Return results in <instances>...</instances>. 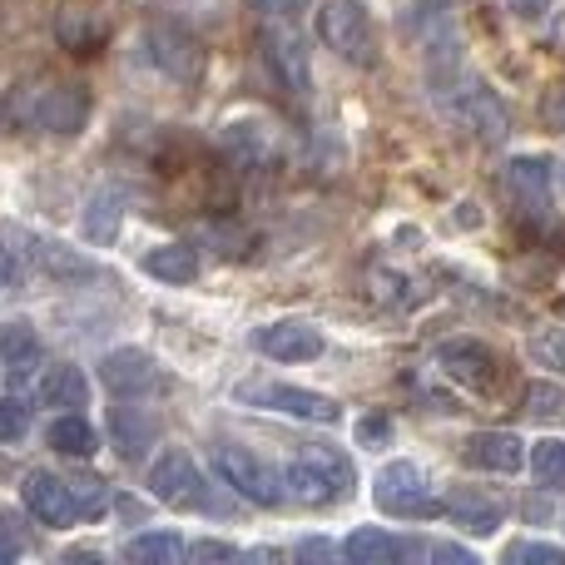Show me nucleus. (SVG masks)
Here are the masks:
<instances>
[{"label": "nucleus", "mask_w": 565, "mask_h": 565, "mask_svg": "<svg viewBox=\"0 0 565 565\" xmlns=\"http://www.w3.org/2000/svg\"><path fill=\"white\" fill-rule=\"evenodd\" d=\"M427 95L437 105V115L451 129H461L477 145H501L511 135V115L501 105V95L467 65V55H447L427 65Z\"/></svg>", "instance_id": "nucleus-1"}, {"label": "nucleus", "mask_w": 565, "mask_h": 565, "mask_svg": "<svg viewBox=\"0 0 565 565\" xmlns=\"http://www.w3.org/2000/svg\"><path fill=\"white\" fill-rule=\"evenodd\" d=\"M0 115L20 135L35 129V135L70 139L89 125V95H85V85H70V79H20L6 95Z\"/></svg>", "instance_id": "nucleus-2"}, {"label": "nucleus", "mask_w": 565, "mask_h": 565, "mask_svg": "<svg viewBox=\"0 0 565 565\" xmlns=\"http://www.w3.org/2000/svg\"><path fill=\"white\" fill-rule=\"evenodd\" d=\"M282 487H288V497L302 501V507H332V501L352 497V487H358V467H352L348 451L312 441V447H302L298 457L282 467Z\"/></svg>", "instance_id": "nucleus-3"}, {"label": "nucleus", "mask_w": 565, "mask_h": 565, "mask_svg": "<svg viewBox=\"0 0 565 565\" xmlns=\"http://www.w3.org/2000/svg\"><path fill=\"white\" fill-rule=\"evenodd\" d=\"M312 30L348 65H358V70L377 65V25H372L367 0H322L318 15H312Z\"/></svg>", "instance_id": "nucleus-4"}, {"label": "nucleus", "mask_w": 565, "mask_h": 565, "mask_svg": "<svg viewBox=\"0 0 565 565\" xmlns=\"http://www.w3.org/2000/svg\"><path fill=\"white\" fill-rule=\"evenodd\" d=\"M234 402H238V407H258V412H278V417L312 422V427H338V422H342V402L338 397L312 392V387H292V382H274V377L238 382Z\"/></svg>", "instance_id": "nucleus-5"}, {"label": "nucleus", "mask_w": 565, "mask_h": 565, "mask_svg": "<svg viewBox=\"0 0 565 565\" xmlns=\"http://www.w3.org/2000/svg\"><path fill=\"white\" fill-rule=\"evenodd\" d=\"M264 60L268 70H274L278 89L292 99H308V85H312V65H308V40H302V30L288 20V10L268 6V20H264Z\"/></svg>", "instance_id": "nucleus-6"}, {"label": "nucleus", "mask_w": 565, "mask_h": 565, "mask_svg": "<svg viewBox=\"0 0 565 565\" xmlns=\"http://www.w3.org/2000/svg\"><path fill=\"white\" fill-rule=\"evenodd\" d=\"M372 501H377L387 516H402V521H422V516H441L447 501L431 491L427 471L412 467V461H392V467L377 471V487H372Z\"/></svg>", "instance_id": "nucleus-7"}, {"label": "nucleus", "mask_w": 565, "mask_h": 565, "mask_svg": "<svg viewBox=\"0 0 565 565\" xmlns=\"http://www.w3.org/2000/svg\"><path fill=\"white\" fill-rule=\"evenodd\" d=\"M214 467H218V477H224V487H234L238 497L254 501V507H278V501H288L282 471L268 467L258 451L238 447V441H218V447H214Z\"/></svg>", "instance_id": "nucleus-8"}, {"label": "nucleus", "mask_w": 565, "mask_h": 565, "mask_svg": "<svg viewBox=\"0 0 565 565\" xmlns=\"http://www.w3.org/2000/svg\"><path fill=\"white\" fill-rule=\"evenodd\" d=\"M149 491H154V501H164V507H174V511H214V487L204 481L199 461L179 447L154 457V467H149Z\"/></svg>", "instance_id": "nucleus-9"}, {"label": "nucleus", "mask_w": 565, "mask_h": 565, "mask_svg": "<svg viewBox=\"0 0 565 565\" xmlns=\"http://www.w3.org/2000/svg\"><path fill=\"white\" fill-rule=\"evenodd\" d=\"M99 382L115 392L119 402H145L169 392V372L159 367V358H149L145 348H115L99 362Z\"/></svg>", "instance_id": "nucleus-10"}, {"label": "nucleus", "mask_w": 565, "mask_h": 565, "mask_svg": "<svg viewBox=\"0 0 565 565\" xmlns=\"http://www.w3.org/2000/svg\"><path fill=\"white\" fill-rule=\"evenodd\" d=\"M437 367L457 382L461 392H477V397H497L501 387V358L477 338H451L437 348Z\"/></svg>", "instance_id": "nucleus-11"}, {"label": "nucleus", "mask_w": 565, "mask_h": 565, "mask_svg": "<svg viewBox=\"0 0 565 565\" xmlns=\"http://www.w3.org/2000/svg\"><path fill=\"white\" fill-rule=\"evenodd\" d=\"M402 35L417 45V55L427 60H447L461 55V35H457V15H451L447 0H417V6L402 10Z\"/></svg>", "instance_id": "nucleus-12"}, {"label": "nucleus", "mask_w": 565, "mask_h": 565, "mask_svg": "<svg viewBox=\"0 0 565 565\" xmlns=\"http://www.w3.org/2000/svg\"><path fill=\"white\" fill-rule=\"evenodd\" d=\"M145 55H149V65H159L169 79H179V85H194V79L204 75V50L179 25H149Z\"/></svg>", "instance_id": "nucleus-13"}, {"label": "nucleus", "mask_w": 565, "mask_h": 565, "mask_svg": "<svg viewBox=\"0 0 565 565\" xmlns=\"http://www.w3.org/2000/svg\"><path fill=\"white\" fill-rule=\"evenodd\" d=\"M20 501L40 526H75L79 521L75 487H70V477H55V471H30L20 481Z\"/></svg>", "instance_id": "nucleus-14"}, {"label": "nucleus", "mask_w": 565, "mask_h": 565, "mask_svg": "<svg viewBox=\"0 0 565 565\" xmlns=\"http://www.w3.org/2000/svg\"><path fill=\"white\" fill-rule=\"evenodd\" d=\"M248 342H254V352H264V358H274V362H312V358H322V348H328L322 332L302 318L268 322V328H258Z\"/></svg>", "instance_id": "nucleus-15"}, {"label": "nucleus", "mask_w": 565, "mask_h": 565, "mask_svg": "<svg viewBox=\"0 0 565 565\" xmlns=\"http://www.w3.org/2000/svg\"><path fill=\"white\" fill-rule=\"evenodd\" d=\"M342 556L352 565H397V561H422L427 546H422V541H407V536H392V531H382V526H362L348 536Z\"/></svg>", "instance_id": "nucleus-16"}, {"label": "nucleus", "mask_w": 565, "mask_h": 565, "mask_svg": "<svg viewBox=\"0 0 565 565\" xmlns=\"http://www.w3.org/2000/svg\"><path fill=\"white\" fill-rule=\"evenodd\" d=\"M105 431H109V447L119 451V461H145V451L159 437V422L145 407H109Z\"/></svg>", "instance_id": "nucleus-17"}, {"label": "nucleus", "mask_w": 565, "mask_h": 565, "mask_svg": "<svg viewBox=\"0 0 565 565\" xmlns=\"http://www.w3.org/2000/svg\"><path fill=\"white\" fill-rule=\"evenodd\" d=\"M501 179H507V194L516 199L521 209H531V214H546L551 209V164L546 159L521 154V159H511Z\"/></svg>", "instance_id": "nucleus-18"}, {"label": "nucleus", "mask_w": 565, "mask_h": 565, "mask_svg": "<svg viewBox=\"0 0 565 565\" xmlns=\"http://www.w3.org/2000/svg\"><path fill=\"white\" fill-rule=\"evenodd\" d=\"M467 461L481 471L511 477V471L526 467V441H521L516 431H477V437L467 441Z\"/></svg>", "instance_id": "nucleus-19"}, {"label": "nucleus", "mask_w": 565, "mask_h": 565, "mask_svg": "<svg viewBox=\"0 0 565 565\" xmlns=\"http://www.w3.org/2000/svg\"><path fill=\"white\" fill-rule=\"evenodd\" d=\"M0 362H6L10 382H25L30 372L45 362V342H40V332L30 328V322H10V328H0Z\"/></svg>", "instance_id": "nucleus-20"}, {"label": "nucleus", "mask_w": 565, "mask_h": 565, "mask_svg": "<svg viewBox=\"0 0 565 565\" xmlns=\"http://www.w3.org/2000/svg\"><path fill=\"white\" fill-rule=\"evenodd\" d=\"M40 407H60V412H79L89 407V382L79 367H70V362H60V367H45V377H40Z\"/></svg>", "instance_id": "nucleus-21"}, {"label": "nucleus", "mask_w": 565, "mask_h": 565, "mask_svg": "<svg viewBox=\"0 0 565 565\" xmlns=\"http://www.w3.org/2000/svg\"><path fill=\"white\" fill-rule=\"evenodd\" d=\"M25 254L35 258L50 278H60V282H75V278H95L99 274L85 254H75V248H65V244H50V238H30Z\"/></svg>", "instance_id": "nucleus-22"}, {"label": "nucleus", "mask_w": 565, "mask_h": 565, "mask_svg": "<svg viewBox=\"0 0 565 565\" xmlns=\"http://www.w3.org/2000/svg\"><path fill=\"white\" fill-rule=\"evenodd\" d=\"M50 447L60 451V457H95L99 451V431L89 427L85 417H79V412H60L55 422H50Z\"/></svg>", "instance_id": "nucleus-23"}, {"label": "nucleus", "mask_w": 565, "mask_h": 565, "mask_svg": "<svg viewBox=\"0 0 565 565\" xmlns=\"http://www.w3.org/2000/svg\"><path fill=\"white\" fill-rule=\"evenodd\" d=\"M145 274L159 282H194L199 278V254L189 244H159L145 254Z\"/></svg>", "instance_id": "nucleus-24"}, {"label": "nucleus", "mask_w": 565, "mask_h": 565, "mask_svg": "<svg viewBox=\"0 0 565 565\" xmlns=\"http://www.w3.org/2000/svg\"><path fill=\"white\" fill-rule=\"evenodd\" d=\"M447 511L461 531H471V536H491V531L501 526V507L491 497H481V491H457V497L447 501Z\"/></svg>", "instance_id": "nucleus-25"}, {"label": "nucleus", "mask_w": 565, "mask_h": 565, "mask_svg": "<svg viewBox=\"0 0 565 565\" xmlns=\"http://www.w3.org/2000/svg\"><path fill=\"white\" fill-rule=\"evenodd\" d=\"M119 218H125V199H119L115 189H99L85 204V238L89 244H109V238L119 234Z\"/></svg>", "instance_id": "nucleus-26"}, {"label": "nucleus", "mask_w": 565, "mask_h": 565, "mask_svg": "<svg viewBox=\"0 0 565 565\" xmlns=\"http://www.w3.org/2000/svg\"><path fill=\"white\" fill-rule=\"evenodd\" d=\"M125 556H129V561H145V565H174V561L189 556V546H184V536H169V531H149V536H135V541H129Z\"/></svg>", "instance_id": "nucleus-27"}, {"label": "nucleus", "mask_w": 565, "mask_h": 565, "mask_svg": "<svg viewBox=\"0 0 565 565\" xmlns=\"http://www.w3.org/2000/svg\"><path fill=\"white\" fill-rule=\"evenodd\" d=\"M531 471H536V487L541 491H565V441L546 437L531 447Z\"/></svg>", "instance_id": "nucleus-28"}, {"label": "nucleus", "mask_w": 565, "mask_h": 565, "mask_svg": "<svg viewBox=\"0 0 565 565\" xmlns=\"http://www.w3.org/2000/svg\"><path fill=\"white\" fill-rule=\"evenodd\" d=\"M55 35L65 50H79V55H89L95 50V40H105V25L99 20H89L85 10H65V15L55 20Z\"/></svg>", "instance_id": "nucleus-29"}, {"label": "nucleus", "mask_w": 565, "mask_h": 565, "mask_svg": "<svg viewBox=\"0 0 565 565\" xmlns=\"http://www.w3.org/2000/svg\"><path fill=\"white\" fill-rule=\"evenodd\" d=\"M70 487H75V501H79V521L99 516V511L109 507L105 481H95V477H70Z\"/></svg>", "instance_id": "nucleus-30"}, {"label": "nucleus", "mask_w": 565, "mask_h": 565, "mask_svg": "<svg viewBox=\"0 0 565 565\" xmlns=\"http://www.w3.org/2000/svg\"><path fill=\"white\" fill-rule=\"evenodd\" d=\"M526 412L531 417H565V392L551 387V382H536L526 392Z\"/></svg>", "instance_id": "nucleus-31"}, {"label": "nucleus", "mask_w": 565, "mask_h": 565, "mask_svg": "<svg viewBox=\"0 0 565 565\" xmlns=\"http://www.w3.org/2000/svg\"><path fill=\"white\" fill-rule=\"evenodd\" d=\"M20 282H25V254L0 234V292H15Z\"/></svg>", "instance_id": "nucleus-32"}, {"label": "nucleus", "mask_w": 565, "mask_h": 565, "mask_svg": "<svg viewBox=\"0 0 565 565\" xmlns=\"http://www.w3.org/2000/svg\"><path fill=\"white\" fill-rule=\"evenodd\" d=\"M531 358L565 372V328H551V332H541V338H531Z\"/></svg>", "instance_id": "nucleus-33"}, {"label": "nucleus", "mask_w": 565, "mask_h": 565, "mask_svg": "<svg viewBox=\"0 0 565 565\" xmlns=\"http://www.w3.org/2000/svg\"><path fill=\"white\" fill-rule=\"evenodd\" d=\"M507 561L521 565V561H546V565H565V551L551 546V541H516V546H507Z\"/></svg>", "instance_id": "nucleus-34"}, {"label": "nucleus", "mask_w": 565, "mask_h": 565, "mask_svg": "<svg viewBox=\"0 0 565 565\" xmlns=\"http://www.w3.org/2000/svg\"><path fill=\"white\" fill-rule=\"evenodd\" d=\"M25 427H30L25 402L0 397V441H20V437H25Z\"/></svg>", "instance_id": "nucleus-35"}, {"label": "nucleus", "mask_w": 565, "mask_h": 565, "mask_svg": "<svg viewBox=\"0 0 565 565\" xmlns=\"http://www.w3.org/2000/svg\"><path fill=\"white\" fill-rule=\"evenodd\" d=\"M431 561H447V565H477V556H471L467 546H451V541H441V546H427Z\"/></svg>", "instance_id": "nucleus-36"}, {"label": "nucleus", "mask_w": 565, "mask_h": 565, "mask_svg": "<svg viewBox=\"0 0 565 565\" xmlns=\"http://www.w3.org/2000/svg\"><path fill=\"white\" fill-rule=\"evenodd\" d=\"M0 546H10V551L25 546V531H20V521L10 511H0Z\"/></svg>", "instance_id": "nucleus-37"}, {"label": "nucleus", "mask_w": 565, "mask_h": 565, "mask_svg": "<svg viewBox=\"0 0 565 565\" xmlns=\"http://www.w3.org/2000/svg\"><path fill=\"white\" fill-rule=\"evenodd\" d=\"M189 556H204V561H234V546H218V541H204V546H189Z\"/></svg>", "instance_id": "nucleus-38"}, {"label": "nucleus", "mask_w": 565, "mask_h": 565, "mask_svg": "<svg viewBox=\"0 0 565 565\" xmlns=\"http://www.w3.org/2000/svg\"><path fill=\"white\" fill-rule=\"evenodd\" d=\"M387 431H392V422L387 417H367V422H362V437H387Z\"/></svg>", "instance_id": "nucleus-39"}, {"label": "nucleus", "mask_w": 565, "mask_h": 565, "mask_svg": "<svg viewBox=\"0 0 565 565\" xmlns=\"http://www.w3.org/2000/svg\"><path fill=\"white\" fill-rule=\"evenodd\" d=\"M20 556V551H10V546H0V561H15Z\"/></svg>", "instance_id": "nucleus-40"}, {"label": "nucleus", "mask_w": 565, "mask_h": 565, "mask_svg": "<svg viewBox=\"0 0 565 565\" xmlns=\"http://www.w3.org/2000/svg\"><path fill=\"white\" fill-rule=\"evenodd\" d=\"M561 179H565V169H561Z\"/></svg>", "instance_id": "nucleus-41"}]
</instances>
